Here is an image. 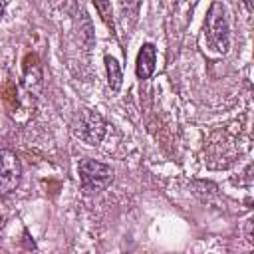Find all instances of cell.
Listing matches in <instances>:
<instances>
[{
	"mask_svg": "<svg viewBox=\"0 0 254 254\" xmlns=\"http://www.w3.org/2000/svg\"><path fill=\"white\" fill-rule=\"evenodd\" d=\"M4 10H6V2H0V20L4 16Z\"/></svg>",
	"mask_w": 254,
	"mask_h": 254,
	"instance_id": "obj_10",
	"label": "cell"
},
{
	"mask_svg": "<svg viewBox=\"0 0 254 254\" xmlns=\"http://www.w3.org/2000/svg\"><path fill=\"white\" fill-rule=\"evenodd\" d=\"M71 133L75 139L87 143V145H99L107 133L105 119L91 109H81L75 113L71 121Z\"/></svg>",
	"mask_w": 254,
	"mask_h": 254,
	"instance_id": "obj_2",
	"label": "cell"
},
{
	"mask_svg": "<svg viewBox=\"0 0 254 254\" xmlns=\"http://www.w3.org/2000/svg\"><path fill=\"white\" fill-rule=\"evenodd\" d=\"M81 189L85 194H97L107 189L113 181V171L109 165L95 161V159H81L77 165Z\"/></svg>",
	"mask_w": 254,
	"mask_h": 254,
	"instance_id": "obj_3",
	"label": "cell"
},
{
	"mask_svg": "<svg viewBox=\"0 0 254 254\" xmlns=\"http://www.w3.org/2000/svg\"><path fill=\"white\" fill-rule=\"evenodd\" d=\"M105 71H107V85L111 91H119L121 81H123V73H121V65L113 56H105Z\"/></svg>",
	"mask_w": 254,
	"mask_h": 254,
	"instance_id": "obj_6",
	"label": "cell"
},
{
	"mask_svg": "<svg viewBox=\"0 0 254 254\" xmlns=\"http://www.w3.org/2000/svg\"><path fill=\"white\" fill-rule=\"evenodd\" d=\"M93 6H95V10H97V12H101V16H103L105 24H107V26H113V20L109 18V16H113V8H111V2H95Z\"/></svg>",
	"mask_w": 254,
	"mask_h": 254,
	"instance_id": "obj_8",
	"label": "cell"
},
{
	"mask_svg": "<svg viewBox=\"0 0 254 254\" xmlns=\"http://www.w3.org/2000/svg\"><path fill=\"white\" fill-rule=\"evenodd\" d=\"M24 83H26V87L36 95L38 91H40V87H42V73H40V67H38V64L34 62V65H32V71L26 67V71H24Z\"/></svg>",
	"mask_w": 254,
	"mask_h": 254,
	"instance_id": "obj_7",
	"label": "cell"
},
{
	"mask_svg": "<svg viewBox=\"0 0 254 254\" xmlns=\"http://www.w3.org/2000/svg\"><path fill=\"white\" fill-rule=\"evenodd\" d=\"M157 67V48L151 42H145L137 54V64H135V73L139 79H149L155 73Z\"/></svg>",
	"mask_w": 254,
	"mask_h": 254,
	"instance_id": "obj_5",
	"label": "cell"
},
{
	"mask_svg": "<svg viewBox=\"0 0 254 254\" xmlns=\"http://www.w3.org/2000/svg\"><path fill=\"white\" fill-rule=\"evenodd\" d=\"M250 228H252V220H246V240H248V242H252V232H250Z\"/></svg>",
	"mask_w": 254,
	"mask_h": 254,
	"instance_id": "obj_9",
	"label": "cell"
},
{
	"mask_svg": "<svg viewBox=\"0 0 254 254\" xmlns=\"http://www.w3.org/2000/svg\"><path fill=\"white\" fill-rule=\"evenodd\" d=\"M22 181V163L10 149H0V194H10Z\"/></svg>",
	"mask_w": 254,
	"mask_h": 254,
	"instance_id": "obj_4",
	"label": "cell"
},
{
	"mask_svg": "<svg viewBox=\"0 0 254 254\" xmlns=\"http://www.w3.org/2000/svg\"><path fill=\"white\" fill-rule=\"evenodd\" d=\"M204 38L212 52L226 54L230 48V24L222 2H212L204 18Z\"/></svg>",
	"mask_w": 254,
	"mask_h": 254,
	"instance_id": "obj_1",
	"label": "cell"
}]
</instances>
